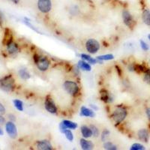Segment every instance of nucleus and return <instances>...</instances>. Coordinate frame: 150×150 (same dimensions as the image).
<instances>
[{"label":"nucleus","instance_id":"nucleus-27","mask_svg":"<svg viewBox=\"0 0 150 150\" xmlns=\"http://www.w3.org/2000/svg\"><path fill=\"white\" fill-rule=\"evenodd\" d=\"M131 150H144L145 147L143 146V145L140 144V143H134L133 145L131 146Z\"/></svg>","mask_w":150,"mask_h":150},{"label":"nucleus","instance_id":"nucleus-2","mask_svg":"<svg viewBox=\"0 0 150 150\" xmlns=\"http://www.w3.org/2000/svg\"><path fill=\"white\" fill-rule=\"evenodd\" d=\"M127 110L126 109L122 107V106H117L116 109L112 112V119L117 124H120L122 122L124 121V120L127 116Z\"/></svg>","mask_w":150,"mask_h":150},{"label":"nucleus","instance_id":"nucleus-7","mask_svg":"<svg viewBox=\"0 0 150 150\" xmlns=\"http://www.w3.org/2000/svg\"><path fill=\"white\" fill-rule=\"evenodd\" d=\"M5 128H6V131H7L8 134L9 135L10 137H11L13 139L17 137V128H16L15 125L14 124L13 122H8L6 123V125H5Z\"/></svg>","mask_w":150,"mask_h":150},{"label":"nucleus","instance_id":"nucleus-11","mask_svg":"<svg viewBox=\"0 0 150 150\" xmlns=\"http://www.w3.org/2000/svg\"><path fill=\"white\" fill-rule=\"evenodd\" d=\"M11 42H13V35H12L11 31L9 29H6L5 32V35H4L3 38V41H2V44L7 46Z\"/></svg>","mask_w":150,"mask_h":150},{"label":"nucleus","instance_id":"nucleus-16","mask_svg":"<svg viewBox=\"0 0 150 150\" xmlns=\"http://www.w3.org/2000/svg\"><path fill=\"white\" fill-rule=\"evenodd\" d=\"M81 133H82V135L85 138H89L92 136V131L91 128L86 126V125H83L81 127Z\"/></svg>","mask_w":150,"mask_h":150},{"label":"nucleus","instance_id":"nucleus-15","mask_svg":"<svg viewBox=\"0 0 150 150\" xmlns=\"http://www.w3.org/2000/svg\"><path fill=\"white\" fill-rule=\"evenodd\" d=\"M7 50L9 54L11 55H14L19 52L18 46L14 42H11L8 45H7Z\"/></svg>","mask_w":150,"mask_h":150},{"label":"nucleus","instance_id":"nucleus-36","mask_svg":"<svg viewBox=\"0 0 150 150\" xmlns=\"http://www.w3.org/2000/svg\"><path fill=\"white\" fill-rule=\"evenodd\" d=\"M146 114L149 118V120H150V108H147L146 109Z\"/></svg>","mask_w":150,"mask_h":150},{"label":"nucleus","instance_id":"nucleus-34","mask_svg":"<svg viewBox=\"0 0 150 150\" xmlns=\"http://www.w3.org/2000/svg\"><path fill=\"white\" fill-rule=\"evenodd\" d=\"M5 122V118H4L2 115L0 114V124H4Z\"/></svg>","mask_w":150,"mask_h":150},{"label":"nucleus","instance_id":"nucleus-19","mask_svg":"<svg viewBox=\"0 0 150 150\" xmlns=\"http://www.w3.org/2000/svg\"><path fill=\"white\" fill-rule=\"evenodd\" d=\"M78 68L82 69L83 71H91V66L88 63H86L84 61H79L78 62Z\"/></svg>","mask_w":150,"mask_h":150},{"label":"nucleus","instance_id":"nucleus-30","mask_svg":"<svg viewBox=\"0 0 150 150\" xmlns=\"http://www.w3.org/2000/svg\"><path fill=\"white\" fill-rule=\"evenodd\" d=\"M110 135V131H108V130H104V131L102 132V134H101V140H102V141H105L106 139L108 138V136Z\"/></svg>","mask_w":150,"mask_h":150},{"label":"nucleus","instance_id":"nucleus-12","mask_svg":"<svg viewBox=\"0 0 150 150\" xmlns=\"http://www.w3.org/2000/svg\"><path fill=\"white\" fill-rule=\"evenodd\" d=\"M80 116L93 118L96 116V113H95V112L92 110H89V108L82 107L81 108V111H80Z\"/></svg>","mask_w":150,"mask_h":150},{"label":"nucleus","instance_id":"nucleus-3","mask_svg":"<svg viewBox=\"0 0 150 150\" xmlns=\"http://www.w3.org/2000/svg\"><path fill=\"white\" fill-rule=\"evenodd\" d=\"M64 89L65 90L68 92V94H70L71 96H77V93L79 92V86L75 82L71 81V80H67L64 83Z\"/></svg>","mask_w":150,"mask_h":150},{"label":"nucleus","instance_id":"nucleus-23","mask_svg":"<svg viewBox=\"0 0 150 150\" xmlns=\"http://www.w3.org/2000/svg\"><path fill=\"white\" fill-rule=\"evenodd\" d=\"M101 100L105 102H110V95L107 91L103 90L101 93Z\"/></svg>","mask_w":150,"mask_h":150},{"label":"nucleus","instance_id":"nucleus-41","mask_svg":"<svg viewBox=\"0 0 150 150\" xmlns=\"http://www.w3.org/2000/svg\"><path fill=\"white\" fill-rule=\"evenodd\" d=\"M148 37H149V39L150 40V35H149V36H148Z\"/></svg>","mask_w":150,"mask_h":150},{"label":"nucleus","instance_id":"nucleus-1","mask_svg":"<svg viewBox=\"0 0 150 150\" xmlns=\"http://www.w3.org/2000/svg\"><path fill=\"white\" fill-rule=\"evenodd\" d=\"M14 87V79L11 75H7L0 80V88L6 92L13 91Z\"/></svg>","mask_w":150,"mask_h":150},{"label":"nucleus","instance_id":"nucleus-31","mask_svg":"<svg viewBox=\"0 0 150 150\" xmlns=\"http://www.w3.org/2000/svg\"><path fill=\"white\" fill-rule=\"evenodd\" d=\"M140 45H141L142 49H143L144 51H147V50H149L148 45H147L146 42H144L143 41H140Z\"/></svg>","mask_w":150,"mask_h":150},{"label":"nucleus","instance_id":"nucleus-14","mask_svg":"<svg viewBox=\"0 0 150 150\" xmlns=\"http://www.w3.org/2000/svg\"><path fill=\"white\" fill-rule=\"evenodd\" d=\"M138 137L140 140L143 142H148L149 140V132L146 129H141L138 131Z\"/></svg>","mask_w":150,"mask_h":150},{"label":"nucleus","instance_id":"nucleus-37","mask_svg":"<svg viewBox=\"0 0 150 150\" xmlns=\"http://www.w3.org/2000/svg\"><path fill=\"white\" fill-rule=\"evenodd\" d=\"M3 131H2V129L1 128H0V136H2L3 135Z\"/></svg>","mask_w":150,"mask_h":150},{"label":"nucleus","instance_id":"nucleus-17","mask_svg":"<svg viewBox=\"0 0 150 150\" xmlns=\"http://www.w3.org/2000/svg\"><path fill=\"white\" fill-rule=\"evenodd\" d=\"M143 22L145 23L146 25L150 26V11L145 10L143 12V15H142Z\"/></svg>","mask_w":150,"mask_h":150},{"label":"nucleus","instance_id":"nucleus-8","mask_svg":"<svg viewBox=\"0 0 150 150\" xmlns=\"http://www.w3.org/2000/svg\"><path fill=\"white\" fill-rule=\"evenodd\" d=\"M122 17L125 24L127 26H128L130 28H132L134 26V21L133 17H132V16L131 15V14H130L128 11H123Z\"/></svg>","mask_w":150,"mask_h":150},{"label":"nucleus","instance_id":"nucleus-29","mask_svg":"<svg viewBox=\"0 0 150 150\" xmlns=\"http://www.w3.org/2000/svg\"><path fill=\"white\" fill-rule=\"evenodd\" d=\"M144 80L146 82L150 84V69H146L145 75H144Z\"/></svg>","mask_w":150,"mask_h":150},{"label":"nucleus","instance_id":"nucleus-33","mask_svg":"<svg viewBox=\"0 0 150 150\" xmlns=\"http://www.w3.org/2000/svg\"><path fill=\"white\" fill-rule=\"evenodd\" d=\"M25 23H26V25H27V26H29V27H30V28H31V29H33V30L36 31V32H38V29H35V27H34V26H33V25H31V24H30V23H29V22H28V21H25Z\"/></svg>","mask_w":150,"mask_h":150},{"label":"nucleus","instance_id":"nucleus-13","mask_svg":"<svg viewBox=\"0 0 150 150\" xmlns=\"http://www.w3.org/2000/svg\"><path fill=\"white\" fill-rule=\"evenodd\" d=\"M80 146L84 150H89L93 149V143L89 140H86L85 139H81L80 140Z\"/></svg>","mask_w":150,"mask_h":150},{"label":"nucleus","instance_id":"nucleus-38","mask_svg":"<svg viewBox=\"0 0 150 150\" xmlns=\"http://www.w3.org/2000/svg\"><path fill=\"white\" fill-rule=\"evenodd\" d=\"M91 107H92V108H94V109H95V110H97L98 109V108H96V106H95V105H94V104H91Z\"/></svg>","mask_w":150,"mask_h":150},{"label":"nucleus","instance_id":"nucleus-20","mask_svg":"<svg viewBox=\"0 0 150 150\" xmlns=\"http://www.w3.org/2000/svg\"><path fill=\"white\" fill-rule=\"evenodd\" d=\"M19 75L23 80H28L31 77L30 74L28 72V71L26 69H21V70L19 71Z\"/></svg>","mask_w":150,"mask_h":150},{"label":"nucleus","instance_id":"nucleus-6","mask_svg":"<svg viewBox=\"0 0 150 150\" xmlns=\"http://www.w3.org/2000/svg\"><path fill=\"white\" fill-rule=\"evenodd\" d=\"M35 63L38 68V70H40L41 71H45L49 68L50 61L45 56H41V57L38 58V59Z\"/></svg>","mask_w":150,"mask_h":150},{"label":"nucleus","instance_id":"nucleus-21","mask_svg":"<svg viewBox=\"0 0 150 150\" xmlns=\"http://www.w3.org/2000/svg\"><path fill=\"white\" fill-rule=\"evenodd\" d=\"M81 56V58L83 59V60H85L86 62H89V63L91 64H96L97 63V60L95 59H92L90 56L86 54H81L80 55Z\"/></svg>","mask_w":150,"mask_h":150},{"label":"nucleus","instance_id":"nucleus-10","mask_svg":"<svg viewBox=\"0 0 150 150\" xmlns=\"http://www.w3.org/2000/svg\"><path fill=\"white\" fill-rule=\"evenodd\" d=\"M36 146L38 149L40 150H51L52 146L48 140H40L37 142Z\"/></svg>","mask_w":150,"mask_h":150},{"label":"nucleus","instance_id":"nucleus-24","mask_svg":"<svg viewBox=\"0 0 150 150\" xmlns=\"http://www.w3.org/2000/svg\"><path fill=\"white\" fill-rule=\"evenodd\" d=\"M104 148L108 150H116L117 149L116 148V146L114 145L113 143H112L111 142H106L104 143Z\"/></svg>","mask_w":150,"mask_h":150},{"label":"nucleus","instance_id":"nucleus-32","mask_svg":"<svg viewBox=\"0 0 150 150\" xmlns=\"http://www.w3.org/2000/svg\"><path fill=\"white\" fill-rule=\"evenodd\" d=\"M5 112V108L1 103H0V114L2 115Z\"/></svg>","mask_w":150,"mask_h":150},{"label":"nucleus","instance_id":"nucleus-25","mask_svg":"<svg viewBox=\"0 0 150 150\" xmlns=\"http://www.w3.org/2000/svg\"><path fill=\"white\" fill-rule=\"evenodd\" d=\"M14 104L15 106V108L19 111L23 110V102L21 101H20V100H14Z\"/></svg>","mask_w":150,"mask_h":150},{"label":"nucleus","instance_id":"nucleus-39","mask_svg":"<svg viewBox=\"0 0 150 150\" xmlns=\"http://www.w3.org/2000/svg\"><path fill=\"white\" fill-rule=\"evenodd\" d=\"M11 1H12V2H14L15 4H17L19 2V1H20V0H11Z\"/></svg>","mask_w":150,"mask_h":150},{"label":"nucleus","instance_id":"nucleus-22","mask_svg":"<svg viewBox=\"0 0 150 150\" xmlns=\"http://www.w3.org/2000/svg\"><path fill=\"white\" fill-rule=\"evenodd\" d=\"M114 59V56L112 54H107L104 56H99L97 57V59L99 61H104V60H111Z\"/></svg>","mask_w":150,"mask_h":150},{"label":"nucleus","instance_id":"nucleus-26","mask_svg":"<svg viewBox=\"0 0 150 150\" xmlns=\"http://www.w3.org/2000/svg\"><path fill=\"white\" fill-rule=\"evenodd\" d=\"M64 134H65V137H66V138L68 139V140H69V141L71 142L72 140H74V135H73V134H72V132L70 131V130L66 129L65 131V132H64Z\"/></svg>","mask_w":150,"mask_h":150},{"label":"nucleus","instance_id":"nucleus-4","mask_svg":"<svg viewBox=\"0 0 150 150\" xmlns=\"http://www.w3.org/2000/svg\"><path fill=\"white\" fill-rule=\"evenodd\" d=\"M86 48L89 53L94 54V53H97L100 49V44L96 40L91 38L86 43Z\"/></svg>","mask_w":150,"mask_h":150},{"label":"nucleus","instance_id":"nucleus-18","mask_svg":"<svg viewBox=\"0 0 150 150\" xmlns=\"http://www.w3.org/2000/svg\"><path fill=\"white\" fill-rule=\"evenodd\" d=\"M63 125L66 127L67 129H76L77 128V124L75 122H71L69 120H64L62 122Z\"/></svg>","mask_w":150,"mask_h":150},{"label":"nucleus","instance_id":"nucleus-5","mask_svg":"<svg viewBox=\"0 0 150 150\" xmlns=\"http://www.w3.org/2000/svg\"><path fill=\"white\" fill-rule=\"evenodd\" d=\"M38 8L42 13H48L52 8V3L50 0H38Z\"/></svg>","mask_w":150,"mask_h":150},{"label":"nucleus","instance_id":"nucleus-9","mask_svg":"<svg viewBox=\"0 0 150 150\" xmlns=\"http://www.w3.org/2000/svg\"><path fill=\"white\" fill-rule=\"evenodd\" d=\"M45 109L48 111L50 113H56L57 112V108L56 107V104L55 103L53 102V101L52 100V98H47L45 100Z\"/></svg>","mask_w":150,"mask_h":150},{"label":"nucleus","instance_id":"nucleus-35","mask_svg":"<svg viewBox=\"0 0 150 150\" xmlns=\"http://www.w3.org/2000/svg\"><path fill=\"white\" fill-rule=\"evenodd\" d=\"M9 119H10L11 120H12V122H14V121H15L16 120V119H15V116H14V115H12V114H10L9 115Z\"/></svg>","mask_w":150,"mask_h":150},{"label":"nucleus","instance_id":"nucleus-28","mask_svg":"<svg viewBox=\"0 0 150 150\" xmlns=\"http://www.w3.org/2000/svg\"><path fill=\"white\" fill-rule=\"evenodd\" d=\"M90 128L92 131V135H93L94 137H97L99 135L98 128L96 126H95V125H90Z\"/></svg>","mask_w":150,"mask_h":150},{"label":"nucleus","instance_id":"nucleus-40","mask_svg":"<svg viewBox=\"0 0 150 150\" xmlns=\"http://www.w3.org/2000/svg\"><path fill=\"white\" fill-rule=\"evenodd\" d=\"M0 26H2V21H1V17H0Z\"/></svg>","mask_w":150,"mask_h":150}]
</instances>
